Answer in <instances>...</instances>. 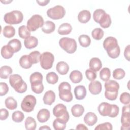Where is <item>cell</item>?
<instances>
[{"label": "cell", "mask_w": 130, "mask_h": 130, "mask_svg": "<svg viewBox=\"0 0 130 130\" xmlns=\"http://www.w3.org/2000/svg\"><path fill=\"white\" fill-rule=\"evenodd\" d=\"M124 55L125 58L128 61H129V45H127L124 49Z\"/></svg>", "instance_id": "cell-53"}, {"label": "cell", "mask_w": 130, "mask_h": 130, "mask_svg": "<svg viewBox=\"0 0 130 130\" xmlns=\"http://www.w3.org/2000/svg\"><path fill=\"white\" fill-rule=\"evenodd\" d=\"M129 93L128 92H124L122 93L120 96V101L121 103L127 105L129 104Z\"/></svg>", "instance_id": "cell-48"}, {"label": "cell", "mask_w": 130, "mask_h": 130, "mask_svg": "<svg viewBox=\"0 0 130 130\" xmlns=\"http://www.w3.org/2000/svg\"><path fill=\"white\" fill-rule=\"evenodd\" d=\"M0 77L2 79H7L9 75L12 73V68L8 66H3L1 67Z\"/></svg>", "instance_id": "cell-31"}, {"label": "cell", "mask_w": 130, "mask_h": 130, "mask_svg": "<svg viewBox=\"0 0 130 130\" xmlns=\"http://www.w3.org/2000/svg\"><path fill=\"white\" fill-rule=\"evenodd\" d=\"M8 45L12 49L14 53L18 52L21 48V43L20 41L17 39L10 40L8 43Z\"/></svg>", "instance_id": "cell-32"}, {"label": "cell", "mask_w": 130, "mask_h": 130, "mask_svg": "<svg viewBox=\"0 0 130 130\" xmlns=\"http://www.w3.org/2000/svg\"><path fill=\"white\" fill-rule=\"evenodd\" d=\"M66 14L64 8L60 5H56L54 7L49 9L47 14L49 17L52 19H59L63 18Z\"/></svg>", "instance_id": "cell-10"}, {"label": "cell", "mask_w": 130, "mask_h": 130, "mask_svg": "<svg viewBox=\"0 0 130 130\" xmlns=\"http://www.w3.org/2000/svg\"><path fill=\"white\" fill-rule=\"evenodd\" d=\"M9 91V87L7 84L5 82L0 83V95H6Z\"/></svg>", "instance_id": "cell-50"}, {"label": "cell", "mask_w": 130, "mask_h": 130, "mask_svg": "<svg viewBox=\"0 0 130 130\" xmlns=\"http://www.w3.org/2000/svg\"><path fill=\"white\" fill-rule=\"evenodd\" d=\"M104 31L100 28H96L91 32V35L93 38L96 40H101L104 36Z\"/></svg>", "instance_id": "cell-42"}, {"label": "cell", "mask_w": 130, "mask_h": 130, "mask_svg": "<svg viewBox=\"0 0 130 130\" xmlns=\"http://www.w3.org/2000/svg\"><path fill=\"white\" fill-rule=\"evenodd\" d=\"M120 49L119 46H118L115 49L110 51L109 52H107V53L108 55L112 58H116L118 57L120 54Z\"/></svg>", "instance_id": "cell-49"}, {"label": "cell", "mask_w": 130, "mask_h": 130, "mask_svg": "<svg viewBox=\"0 0 130 130\" xmlns=\"http://www.w3.org/2000/svg\"><path fill=\"white\" fill-rule=\"evenodd\" d=\"M41 129H46V130L49 129V130H50L51 128L47 125H44L39 128V130H41Z\"/></svg>", "instance_id": "cell-56"}, {"label": "cell", "mask_w": 130, "mask_h": 130, "mask_svg": "<svg viewBox=\"0 0 130 130\" xmlns=\"http://www.w3.org/2000/svg\"><path fill=\"white\" fill-rule=\"evenodd\" d=\"M84 112V108L81 105L75 104L72 106L71 108V112L72 115L76 117H79L81 116Z\"/></svg>", "instance_id": "cell-29"}, {"label": "cell", "mask_w": 130, "mask_h": 130, "mask_svg": "<svg viewBox=\"0 0 130 130\" xmlns=\"http://www.w3.org/2000/svg\"><path fill=\"white\" fill-rule=\"evenodd\" d=\"M9 82L11 86L18 93H22L27 90V86L26 82L18 74L11 75L9 77Z\"/></svg>", "instance_id": "cell-3"}, {"label": "cell", "mask_w": 130, "mask_h": 130, "mask_svg": "<svg viewBox=\"0 0 130 130\" xmlns=\"http://www.w3.org/2000/svg\"><path fill=\"white\" fill-rule=\"evenodd\" d=\"M80 44L83 47H88L91 43V39L90 37L87 35H81L78 38Z\"/></svg>", "instance_id": "cell-37"}, {"label": "cell", "mask_w": 130, "mask_h": 130, "mask_svg": "<svg viewBox=\"0 0 130 130\" xmlns=\"http://www.w3.org/2000/svg\"><path fill=\"white\" fill-rule=\"evenodd\" d=\"M5 104L6 107L11 110H15L17 107V101L12 96H9L6 98L5 101Z\"/></svg>", "instance_id": "cell-30"}, {"label": "cell", "mask_w": 130, "mask_h": 130, "mask_svg": "<svg viewBox=\"0 0 130 130\" xmlns=\"http://www.w3.org/2000/svg\"><path fill=\"white\" fill-rule=\"evenodd\" d=\"M44 23L43 18L40 15L32 16L27 22V27L30 31H34L39 27H42Z\"/></svg>", "instance_id": "cell-7"}, {"label": "cell", "mask_w": 130, "mask_h": 130, "mask_svg": "<svg viewBox=\"0 0 130 130\" xmlns=\"http://www.w3.org/2000/svg\"><path fill=\"white\" fill-rule=\"evenodd\" d=\"M29 81L30 83L36 82H41L43 81V75L40 72H35L31 74Z\"/></svg>", "instance_id": "cell-43"}, {"label": "cell", "mask_w": 130, "mask_h": 130, "mask_svg": "<svg viewBox=\"0 0 130 130\" xmlns=\"http://www.w3.org/2000/svg\"><path fill=\"white\" fill-rule=\"evenodd\" d=\"M3 34L4 37L6 38H12L15 35V29L11 25H7L3 28Z\"/></svg>", "instance_id": "cell-34"}, {"label": "cell", "mask_w": 130, "mask_h": 130, "mask_svg": "<svg viewBox=\"0 0 130 130\" xmlns=\"http://www.w3.org/2000/svg\"><path fill=\"white\" fill-rule=\"evenodd\" d=\"M111 77V71L108 68H103L100 72V79L104 81H107L109 80Z\"/></svg>", "instance_id": "cell-38"}, {"label": "cell", "mask_w": 130, "mask_h": 130, "mask_svg": "<svg viewBox=\"0 0 130 130\" xmlns=\"http://www.w3.org/2000/svg\"><path fill=\"white\" fill-rule=\"evenodd\" d=\"M104 86L106 89L105 91V97L111 101L116 100L119 88V83L114 80H108L105 83Z\"/></svg>", "instance_id": "cell-2"}, {"label": "cell", "mask_w": 130, "mask_h": 130, "mask_svg": "<svg viewBox=\"0 0 130 130\" xmlns=\"http://www.w3.org/2000/svg\"><path fill=\"white\" fill-rule=\"evenodd\" d=\"M112 125L110 122H105L99 124L95 128V130H112Z\"/></svg>", "instance_id": "cell-46"}, {"label": "cell", "mask_w": 130, "mask_h": 130, "mask_svg": "<svg viewBox=\"0 0 130 130\" xmlns=\"http://www.w3.org/2000/svg\"><path fill=\"white\" fill-rule=\"evenodd\" d=\"M38 4L40 6H45V5H47V4L48 3H49L50 1L49 0H47V1H36Z\"/></svg>", "instance_id": "cell-55"}, {"label": "cell", "mask_w": 130, "mask_h": 130, "mask_svg": "<svg viewBox=\"0 0 130 130\" xmlns=\"http://www.w3.org/2000/svg\"><path fill=\"white\" fill-rule=\"evenodd\" d=\"M23 19V15L21 12L14 10L5 14L4 17L5 22L9 24H17L21 23Z\"/></svg>", "instance_id": "cell-6"}, {"label": "cell", "mask_w": 130, "mask_h": 130, "mask_svg": "<svg viewBox=\"0 0 130 130\" xmlns=\"http://www.w3.org/2000/svg\"><path fill=\"white\" fill-rule=\"evenodd\" d=\"M112 109L111 114L108 116L110 117H115L117 116L119 113V107L115 104H112Z\"/></svg>", "instance_id": "cell-51"}, {"label": "cell", "mask_w": 130, "mask_h": 130, "mask_svg": "<svg viewBox=\"0 0 130 130\" xmlns=\"http://www.w3.org/2000/svg\"><path fill=\"white\" fill-rule=\"evenodd\" d=\"M112 105L107 102H102L98 106V111L103 116H109L112 111Z\"/></svg>", "instance_id": "cell-12"}, {"label": "cell", "mask_w": 130, "mask_h": 130, "mask_svg": "<svg viewBox=\"0 0 130 130\" xmlns=\"http://www.w3.org/2000/svg\"><path fill=\"white\" fill-rule=\"evenodd\" d=\"M37 117L38 120L40 122H45L49 119L50 112L47 109H42L38 112Z\"/></svg>", "instance_id": "cell-17"}, {"label": "cell", "mask_w": 130, "mask_h": 130, "mask_svg": "<svg viewBox=\"0 0 130 130\" xmlns=\"http://www.w3.org/2000/svg\"><path fill=\"white\" fill-rule=\"evenodd\" d=\"M19 64L24 69H29L33 64L29 55H22L19 59Z\"/></svg>", "instance_id": "cell-20"}, {"label": "cell", "mask_w": 130, "mask_h": 130, "mask_svg": "<svg viewBox=\"0 0 130 130\" xmlns=\"http://www.w3.org/2000/svg\"><path fill=\"white\" fill-rule=\"evenodd\" d=\"M56 69L58 73L60 75H66L69 71V66L64 61L58 62L56 66Z\"/></svg>", "instance_id": "cell-27"}, {"label": "cell", "mask_w": 130, "mask_h": 130, "mask_svg": "<svg viewBox=\"0 0 130 130\" xmlns=\"http://www.w3.org/2000/svg\"><path fill=\"white\" fill-rule=\"evenodd\" d=\"M31 87L32 91L37 94L41 93L44 90V85L42 81L31 83Z\"/></svg>", "instance_id": "cell-35"}, {"label": "cell", "mask_w": 130, "mask_h": 130, "mask_svg": "<svg viewBox=\"0 0 130 130\" xmlns=\"http://www.w3.org/2000/svg\"><path fill=\"white\" fill-rule=\"evenodd\" d=\"M53 126L55 130H63L66 127V123L60 119L56 118L53 122Z\"/></svg>", "instance_id": "cell-39"}, {"label": "cell", "mask_w": 130, "mask_h": 130, "mask_svg": "<svg viewBox=\"0 0 130 130\" xmlns=\"http://www.w3.org/2000/svg\"><path fill=\"white\" fill-rule=\"evenodd\" d=\"M72 30V27L70 23H63L59 26L57 32L61 35H65L70 34Z\"/></svg>", "instance_id": "cell-26"}, {"label": "cell", "mask_w": 130, "mask_h": 130, "mask_svg": "<svg viewBox=\"0 0 130 130\" xmlns=\"http://www.w3.org/2000/svg\"><path fill=\"white\" fill-rule=\"evenodd\" d=\"M125 75V71L121 68L115 69L113 72V78L117 80H120L124 77Z\"/></svg>", "instance_id": "cell-41"}, {"label": "cell", "mask_w": 130, "mask_h": 130, "mask_svg": "<svg viewBox=\"0 0 130 130\" xmlns=\"http://www.w3.org/2000/svg\"><path fill=\"white\" fill-rule=\"evenodd\" d=\"M67 112V108L63 104H58L53 109V114L56 117L62 116Z\"/></svg>", "instance_id": "cell-18"}, {"label": "cell", "mask_w": 130, "mask_h": 130, "mask_svg": "<svg viewBox=\"0 0 130 130\" xmlns=\"http://www.w3.org/2000/svg\"><path fill=\"white\" fill-rule=\"evenodd\" d=\"M59 96L60 99L70 102L73 100V95L71 92V85L67 82H62L58 86Z\"/></svg>", "instance_id": "cell-4"}, {"label": "cell", "mask_w": 130, "mask_h": 130, "mask_svg": "<svg viewBox=\"0 0 130 130\" xmlns=\"http://www.w3.org/2000/svg\"><path fill=\"white\" fill-rule=\"evenodd\" d=\"M18 35L21 38L25 39L30 36L31 32L27 26L22 25L18 28Z\"/></svg>", "instance_id": "cell-36"}, {"label": "cell", "mask_w": 130, "mask_h": 130, "mask_svg": "<svg viewBox=\"0 0 130 130\" xmlns=\"http://www.w3.org/2000/svg\"><path fill=\"white\" fill-rule=\"evenodd\" d=\"M54 57L50 52H44L40 56V62L41 67L45 70L51 68L54 62Z\"/></svg>", "instance_id": "cell-8"}, {"label": "cell", "mask_w": 130, "mask_h": 130, "mask_svg": "<svg viewBox=\"0 0 130 130\" xmlns=\"http://www.w3.org/2000/svg\"><path fill=\"white\" fill-rule=\"evenodd\" d=\"M14 53V52L12 49L8 44L3 46L1 50V55L5 59L11 58L13 56Z\"/></svg>", "instance_id": "cell-24"}, {"label": "cell", "mask_w": 130, "mask_h": 130, "mask_svg": "<svg viewBox=\"0 0 130 130\" xmlns=\"http://www.w3.org/2000/svg\"><path fill=\"white\" fill-rule=\"evenodd\" d=\"M35 119L31 116L27 117L25 120V127L27 130H35L36 127Z\"/></svg>", "instance_id": "cell-33"}, {"label": "cell", "mask_w": 130, "mask_h": 130, "mask_svg": "<svg viewBox=\"0 0 130 130\" xmlns=\"http://www.w3.org/2000/svg\"><path fill=\"white\" fill-rule=\"evenodd\" d=\"M118 46H119L117 39L113 37H108L103 42V47L107 52L115 49Z\"/></svg>", "instance_id": "cell-11"}, {"label": "cell", "mask_w": 130, "mask_h": 130, "mask_svg": "<svg viewBox=\"0 0 130 130\" xmlns=\"http://www.w3.org/2000/svg\"><path fill=\"white\" fill-rule=\"evenodd\" d=\"M59 44L62 49L70 54L74 53L77 50V45L76 41L73 38H62L59 41Z\"/></svg>", "instance_id": "cell-5"}, {"label": "cell", "mask_w": 130, "mask_h": 130, "mask_svg": "<svg viewBox=\"0 0 130 130\" xmlns=\"http://www.w3.org/2000/svg\"><path fill=\"white\" fill-rule=\"evenodd\" d=\"M76 129H79V130H84V129H88V128L85 126V125L83 124H79L76 126Z\"/></svg>", "instance_id": "cell-54"}, {"label": "cell", "mask_w": 130, "mask_h": 130, "mask_svg": "<svg viewBox=\"0 0 130 130\" xmlns=\"http://www.w3.org/2000/svg\"><path fill=\"white\" fill-rule=\"evenodd\" d=\"M85 76L88 80L92 81L96 78V73L91 69H87L85 71Z\"/></svg>", "instance_id": "cell-47"}, {"label": "cell", "mask_w": 130, "mask_h": 130, "mask_svg": "<svg viewBox=\"0 0 130 130\" xmlns=\"http://www.w3.org/2000/svg\"><path fill=\"white\" fill-rule=\"evenodd\" d=\"M24 118L23 113L20 111H16L14 112L12 115V120L16 122L19 123L21 122Z\"/></svg>", "instance_id": "cell-44"}, {"label": "cell", "mask_w": 130, "mask_h": 130, "mask_svg": "<svg viewBox=\"0 0 130 130\" xmlns=\"http://www.w3.org/2000/svg\"><path fill=\"white\" fill-rule=\"evenodd\" d=\"M121 129L127 130L129 128L130 126V114L129 112H122L121 117Z\"/></svg>", "instance_id": "cell-16"}, {"label": "cell", "mask_w": 130, "mask_h": 130, "mask_svg": "<svg viewBox=\"0 0 130 130\" xmlns=\"http://www.w3.org/2000/svg\"><path fill=\"white\" fill-rule=\"evenodd\" d=\"M38 39L34 36H30L24 41V44L25 48L29 49L35 48L38 45Z\"/></svg>", "instance_id": "cell-19"}, {"label": "cell", "mask_w": 130, "mask_h": 130, "mask_svg": "<svg viewBox=\"0 0 130 130\" xmlns=\"http://www.w3.org/2000/svg\"><path fill=\"white\" fill-rule=\"evenodd\" d=\"M74 92L76 99L79 100L83 99L86 95V89L83 85H79L75 87Z\"/></svg>", "instance_id": "cell-15"}, {"label": "cell", "mask_w": 130, "mask_h": 130, "mask_svg": "<svg viewBox=\"0 0 130 130\" xmlns=\"http://www.w3.org/2000/svg\"><path fill=\"white\" fill-rule=\"evenodd\" d=\"M69 78L72 82L77 83L81 81L83 78V76L80 71L78 70H74L70 73Z\"/></svg>", "instance_id": "cell-25"}, {"label": "cell", "mask_w": 130, "mask_h": 130, "mask_svg": "<svg viewBox=\"0 0 130 130\" xmlns=\"http://www.w3.org/2000/svg\"><path fill=\"white\" fill-rule=\"evenodd\" d=\"M29 56L33 64L37 63L38 62H39V61H40L41 54L39 51L36 50L31 52L29 54Z\"/></svg>", "instance_id": "cell-45"}, {"label": "cell", "mask_w": 130, "mask_h": 130, "mask_svg": "<svg viewBox=\"0 0 130 130\" xmlns=\"http://www.w3.org/2000/svg\"><path fill=\"white\" fill-rule=\"evenodd\" d=\"M55 29V25L54 22L51 21H47L44 22L42 30L46 34H50L54 31Z\"/></svg>", "instance_id": "cell-28"}, {"label": "cell", "mask_w": 130, "mask_h": 130, "mask_svg": "<svg viewBox=\"0 0 130 130\" xmlns=\"http://www.w3.org/2000/svg\"><path fill=\"white\" fill-rule=\"evenodd\" d=\"M46 80L48 83L54 84L57 82L58 80V76L55 72H51L47 74Z\"/></svg>", "instance_id": "cell-40"}, {"label": "cell", "mask_w": 130, "mask_h": 130, "mask_svg": "<svg viewBox=\"0 0 130 130\" xmlns=\"http://www.w3.org/2000/svg\"><path fill=\"white\" fill-rule=\"evenodd\" d=\"M36 104V99L32 95L25 96L21 103L22 110L25 112H30L33 111Z\"/></svg>", "instance_id": "cell-9"}, {"label": "cell", "mask_w": 130, "mask_h": 130, "mask_svg": "<svg viewBox=\"0 0 130 130\" xmlns=\"http://www.w3.org/2000/svg\"><path fill=\"white\" fill-rule=\"evenodd\" d=\"M90 69L94 72L99 71L102 67V63L101 60L97 57L92 58L89 63Z\"/></svg>", "instance_id": "cell-21"}, {"label": "cell", "mask_w": 130, "mask_h": 130, "mask_svg": "<svg viewBox=\"0 0 130 130\" xmlns=\"http://www.w3.org/2000/svg\"><path fill=\"white\" fill-rule=\"evenodd\" d=\"M90 18V12L87 10H83L80 11L78 15V19L79 21L82 23H85L89 21Z\"/></svg>", "instance_id": "cell-23"}, {"label": "cell", "mask_w": 130, "mask_h": 130, "mask_svg": "<svg viewBox=\"0 0 130 130\" xmlns=\"http://www.w3.org/2000/svg\"><path fill=\"white\" fill-rule=\"evenodd\" d=\"M9 116V112L8 111L5 109L2 108L1 109V116H0V119L1 120H4L6 119Z\"/></svg>", "instance_id": "cell-52"}, {"label": "cell", "mask_w": 130, "mask_h": 130, "mask_svg": "<svg viewBox=\"0 0 130 130\" xmlns=\"http://www.w3.org/2000/svg\"><path fill=\"white\" fill-rule=\"evenodd\" d=\"M94 20L99 23L103 28H108L112 22L110 16L101 9H98L94 11L93 14Z\"/></svg>", "instance_id": "cell-1"}, {"label": "cell", "mask_w": 130, "mask_h": 130, "mask_svg": "<svg viewBox=\"0 0 130 130\" xmlns=\"http://www.w3.org/2000/svg\"><path fill=\"white\" fill-rule=\"evenodd\" d=\"M98 121V117L93 112H89L87 113L84 117V122L89 126H93Z\"/></svg>", "instance_id": "cell-14"}, {"label": "cell", "mask_w": 130, "mask_h": 130, "mask_svg": "<svg viewBox=\"0 0 130 130\" xmlns=\"http://www.w3.org/2000/svg\"><path fill=\"white\" fill-rule=\"evenodd\" d=\"M43 100L45 104L51 105L55 101V94L53 91L48 90L44 94Z\"/></svg>", "instance_id": "cell-22"}, {"label": "cell", "mask_w": 130, "mask_h": 130, "mask_svg": "<svg viewBox=\"0 0 130 130\" xmlns=\"http://www.w3.org/2000/svg\"><path fill=\"white\" fill-rule=\"evenodd\" d=\"M88 89L91 94L94 95L98 94L102 91V84L99 81H92L89 84Z\"/></svg>", "instance_id": "cell-13"}]
</instances>
